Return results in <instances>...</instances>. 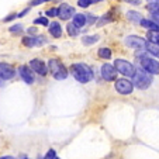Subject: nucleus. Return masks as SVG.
Here are the masks:
<instances>
[{
  "instance_id": "obj_32",
  "label": "nucleus",
  "mask_w": 159,
  "mask_h": 159,
  "mask_svg": "<svg viewBox=\"0 0 159 159\" xmlns=\"http://www.w3.org/2000/svg\"><path fill=\"white\" fill-rule=\"evenodd\" d=\"M47 2H51V0H31V2H30V6H38V4L47 3Z\"/></svg>"
},
{
  "instance_id": "obj_20",
  "label": "nucleus",
  "mask_w": 159,
  "mask_h": 159,
  "mask_svg": "<svg viewBox=\"0 0 159 159\" xmlns=\"http://www.w3.org/2000/svg\"><path fill=\"white\" fill-rule=\"evenodd\" d=\"M66 31H68V34H69L70 37H78L79 33H80V31H79V28L76 27L73 23H69V24L66 25Z\"/></svg>"
},
{
  "instance_id": "obj_24",
  "label": "nucleus",
  "mask_w": 159,
  "mask_h": 159,
  "mask_svg": "<svg viewBox=\"0 0 159 159\" xmlns=\"http://www.w3.org/2000/svg\"><path fill=\"white\" fill-rule=\"evenodd\" d=\"M44 42H47V38L44 35L34 37V47H41V45H44Z\"/></svg>"
},
{
  "instance_id": "obj_19",
  "label": "nucleus",
  "mask_w": 159,
  "mask_h": 159,
  "mask_svg": "<svg viewBox=\"0 0 159 159\" xmlns=\"http://www.w3.org/2000/svg\"><path fill=\"white\" fill-rule=\"evenodd\" d=\"M99 39H100L99 35H84L83 38H82V42H83L84 45H93V44H96Z\"/></svg>"
},
{
  "instance_id": "obj_36",
  "label": "nucleus",
  "mask_w": 159,
  "mask_h": 159,
  "mask_svg": "<svg viewBox=\"0 0 159 159\" xmlns=\"http://www.w3.org/2000/svg\"><path fill=\"white\" fill-rule=\"evenodd\" d=\"M152 20H153V21H155L156 24H158V25H159V16H155V14H152Z\"/></svg>"
},
{
  "instance_id": "obj_21",
  "label": "nucleus",
  "mask_w": 159,
  "mask_h": 159,
  "mask_svg": "<svg viewBox=\"0 0 159 159\" xmlns=\"http://www.w3.org/2000/svg\"><path fill=\"white\" fill-rule=\"evenodd\" d=\"M23 24H14L11 25V27L9 28V31L13 34V35H20V34H23Z\"/></svg>"
},
{
  "instance_id": "obj_12",
  "label": "nucleus",
  "mask_w": 159,
  "mask_h": 159,
  "mask_svg": "<svg viewBox=\"0 0 159 159\" xmlns=\"http://www.w3.org/2000/svg\"><path fill=\"white\" fill-rule=\"evenodd\" d=\"M73 16H75V9H73L72 6H69V4L62 3L58 7V17H59L61 20L68 21L69 18H72Z\"/></svg>"
},
{
  "instance_id": "obj_30",
  "label": "nucleus",
  "mask_w": 159,
  "mask_h": 159,
  "mask_svg": "<svg viewBox=\"0 0 159 159\" xmlns=\"http://www.w3.org/2000/svg\"><path fill=\"white\" fill-rule=\"evenodd\" d=\"M96 20H97L96 16H93V14H86V24H94V23H96Z\"/></svg>"
},
{
  "instance_id": "obj_5",
  "label": "nucleus",
  "mask_w": 159,
  "mask_h": 159,
  "mask_svg": "<svg viewBox=\"0 0 159 159\" xmlns=\"http://www.w3.org/2000/svg\"><path fill=\"white\" fill-rule=\"evenodd\" d=\"M114 68L118 73H121L123 76H134L135 75V66L131 62L125 59H116L114 61Z\"/></svg>"
},
{
  "instance_id": "obj_27",
  "label": "nucleus",
  "mask_w": 159,
  "mask_h": 159,
  "mask_svg": "<svg viewBox=\"0 0 159 159\" xmlns=\"http://www.w3.org/2000/svg\"><path fill=\"white\" fill-rule=\"evenodd\" d=\"M90 4H93V0H78V6L82 9H86Z\"/></svg>"
},
{
  "instance_id": "obj_2",
  "label": "nucleus",
  "mask_w": 159,
  "mask_h": 159,
  "mask_svg": "<svg viewBox=\"0 0 159 159\" xmlns=\"http://www.w3.org/2000/svg\"><path fill=\"white\" fill-rule=\"evenodd\" d=\"M138 62L147 73H149V75H159V62L156 59L148 57L147 54H139Z\"/></svg>"
},
{
  "instance_id": "obj_39",
  "label": "nucleus",
  "mask_w": 159,
  "mask_h": 159,
  "mask_svg": "<svg viewBox=\"0 0 159 159\" xmlns=\"http://www.w3.org/2000/svg\"><path fill=\"white\" fill-rule=\"evenodd\" d=\"M20 159H30V158H27V156H23V158H20Z\"/></svg>"
},
{
  "instance_id": "obj_26",
  "label": "nucleus",
  "mask_w": 159,
  "mask_h": 159,
  "mask_svg": "<svg viewBox=\"0 0 159 159\" xmlns=\"http://www.w3.org/2000/svg\"><path fill=\"white\" fill-rule=\"evenodd\" d=\"M21 42H23V45L27 47V48H33L34 47V37H24Z\"/></svg>"
},
{
  "instance_id": "obj_1",
  "label": "nucleus",
  "mask_w": 159,
  "mask_h": 159,
  "mask_svg": "<svg viewBox=\"0 0 159 159\" xmlns=\"http://www.w3.org/2000/svg\"><path fill=\"white\" fill-rule=\"evenodd\" d=\"M70 72H72L73 78L80 83H89L93 79V70L86 63H73L70 66Z\"/></svg>"
},
{
  "instance_id": "obj_11",
  "label": "nucleus",
  "mask_w": 159,
  "mask_h": 159,
  "mask_svg": "<svg viewBox=\"0 0 159 159\" xmlns=\"http://www.w3.org/2000/svg\"><path fill=\"white\" fill-rule=\"evenodd\" d=\"M30 68L41 76H47V73H48V65H45V62L41 59H31Z\"/></svg>"
},
{
  "instance_id": "obj_14",
  "label": "nucleus",
  "mask_w": 159,
  "mask_h": 159,
  "mask_svg": "<svg viewBox=\"0 0 159 159\" xmlns=\"http://www.w3.org/2000/svg\"><path fill=\"white\" fill-rule=\"evenodd\" d=\"M48 31H49V34H51L54 38H59V37L62 35V27H61V24L59 23H57V21H54V23L49 24Z\"/></svg>"
},
{
  "instance_id": "obj_9",
  "label": "nucleus",
  "mask_w": 159,
  "mask_h": 159,
  "mask_svg": "<svg viewBox=\"0 0 159 159\" xmlns=\"http://www.w3.org/2000/svg\"><path fill=\"white\" fill-rule=\"evenodd\" d=\"M18 75H20V78L27 84H33L34 80H35V76H34L33 69L27 65H21L20 68H18Z\"/></svg>"
},
{
  "instance_id": "obj_29",
  "label": "nucleus",
  "mask_w": 159,
  "mask_h": 159,
  "mask_svg": "<svg viewBox=\"0 0 159 159\" xmlns=\"http://www.w3.org/2000/svg\"><path fill=\"white\" fill-rule=\"evenodd\" d=\"M55 158H57V151L55 149H48L42 159H55Z\"/></svg>"
},
{
  "instance_id": "obj_37",
  "label": "nucleus",
  "mask_w": 159,
  "mask_h": 159,
  "mask_svg": "<svg viewBox=\"0 0 159 159\" xmlns=\"http://www.w3.org/2000/svg\"><path fill=\"white\" fill-rule=\"evenodd\" d=\"M0 159H14L11 155H4V156H0Z\"/></svg>"
},
{
  "instance_id": "obj_6",
  "label": "nucleus",
  "mask_w": 159,
  "mask_h": 159,
  "mask_svg": "<svg viewBox=\"0 0 159 159\" xmlns=\"http://www.w3.org/2000/svg\"><path fill=\"white\" fill-rule=\"evenodd\" d=\"M117 93L123 94V96H127V94H131L134 92V84H132L131 80L123 78V79H116V84H114Z\"/></svg>"
},
{
  "instance_id": "obj_28",
  "label": "nucleus",
  "mask_w": 159,
  "mask_h": 159,
  "mask_svg": "<svg viewBox=\"0 0 159 159\" xmlns=\"http://www.w3.org/2000/svg\"><path fill=\"white\" fill-rule=\"evenodd\" d=\"M57 16H58V7H51L45 13V17H57Z\"/></svg>"
},
{
  "instance_id": "obj_3",
  "label": "nucleus",
  "mask_w": 159,
  "mask_h": 159,
  "mask_svg": "<svg viewBox=\"0 0 159 159\" xmlns=\"http://www.w3.org/2000/svg\"><path fill=\"white\" fill-rule=\"evenodd\" d=\"M151 83H152V76L149 73H147L142 68L139 70L135 69V75L132 76V84H134V87H137L139 90H145L151 86Z\"/></svg>"
},
{
  "instance_id": "obj_23",
  "label": "nucleus",
  "mask_w": 159,
  "mask_h": 159,
  "mask_svg": "<svg viewBox=\"0 0 159 159\" xmlns=\"http://www.w3.org/2000/svg\"><path fill=\"white\" fill-rule=\"evenodd\" d=\"M148 11L151 14H155V16H159V3H149L147 6Z\"/></svg>"
},
{
  "instance_id": "obj_41",
  "label": "nucleus",
  "mask_w": 159,
  "mask_h": 159,
  "mask_svg": "<svg viewBox=\"0 0 159 159\" xmlns=\"http://www.w3.org/2000/svg\"><path fill=\"white\" fill-rule=\"evenodd\" d=\"M158 45H159V39H158Z\"/></svg>"
},
{
  "instance_id": "obj_18",
  "label": "nucleus",
  "mask_w": 159,
  "mask_h": 159,
  "mask_svg": "<svg viewBox=\"0 0 159 159\" xmlns=\"http://www.w3.org/2000/svg\"><path fill=\"white\" fill-rule=\"evenodd\" d=\"M145 49H147L148 54H151L152 57L159 58V45L158 44H153V42H147Z\"/></svg>"
},
{
  "instance_id": "obj_22",
  "label": "nucleus",
  "mask_w": 159,
  "mask_h": 159,
  "mask_svg": "<svg viewBox=\"0 0 159 159\" xmlns=\"http://www.w3.org/2000/svg\"><path fill=\"white\" fill-rule=\"evenodd\" d=\"M111 49L110 48H100L99 49V57L103 58V59H110L111 58Z\"/></svg>"
},
{
  "instance_id": "obj_13",
  "label": "nucleus",
  "mask_w": 159,
  "mask_h": 159,
  "mask_svg": "<svg viewBox=\"0 0 159 159\" xmlns=\"http://www.w3.org/2000/svg\"><path fill=\"white\" fill-rule=\"evenodd\" d=\"M117 16H118V13H117V9H114V10H110L108 13H106L104 16H102L100 18H97V27H103V25H106V24H108V23H113V21L117 18Z\"/></svg>"
},
{
  "instance_id": "obj_8",
  "label": "nucleus",
  "mask_w": 159,
  "mask_h": 159,
  "mask_svg": "<svg viewBox=\"0 0 159 159\" xmlns=\"http://www.w3.org/2000/svg\"><path fill=\"white\" fill-rule=\"evenodd\" d=\"M100 75L104 79L106 82H113L117 79V70H116L114 65L111 63H104V65L100 68Z\"/></svg>"
},
{
  "instance_id": "obj_10",
  "label": "nucleus",
  "mask_w": 159,
  "mask_h": 159,
  "mask_svg": "<svg viewBox=\"0 0 159 159\" xmlns=\"http://www.w3.org/2000/svg\"><path fill=\"white\" fill-rule=\"evenodd\" d=\"M16 76V70L11 65L6 62H0V80H10Z\"/></svg>"
},
{
  "instance_id": "obj_7",
  "label": "nucleus",
  "mask_w": 159,
  "mask_h": 159,
  "mask_svg": "<svg viewBox=\"0 0 159 159\" xmlns=\"http://www.w3.org/2000/svg\"><path fill=\"white\" fill-rule=\"evenodd\" d=\"M124 42L128 48L132 49H145V45H147V39L138 35H128L124 39Z\"/></svg>"
},
{
  "instance_id": "obj_34",
  "label": "nucleus",
  "mask_w": 159,
  "mask_h": 159,
  "mask_svg": "<svg viewBox=\"0 0 159 159\" xmlns=\"http://www.w3.org/2000/svg\"><path fill=\"white\" fill-rule=\"evenodd\" d=\"M27 33L30 34V37H35V35H37V28H35V27H30V28L27 30Z\"/></svg>"
},
{
  "instance_id": "obj_38",
  "label": "nucleus",
  "mask_w": 159,
  "mask_h": 159,
  "mask_svg": "<svg viewBox=\"0 0 159 159\" xmlns=\"http://www.w3.org/2000/svg\"><path fill=\"white\" fill-rule=\"evenodd\" d=\"M149 3H159V0H148Z\"/></svg>"
},
{
  "instance_id": "obj_17",
  "label": "nucleus",
  "mask_w": 159,
  "mask_h": 159,
  "mask_svg": "<svg viewBox=\"0 0 159 159\" xmlns=\"http://www.w3.org/2000/svg\"><path fill=\"white\" fill-rule=\"evenodd\" d=\"M73 20L72 23L76 25L78 28H82L83 25H86V14H82V13H79V14H75L73 16Z\"/></svg>"
},
{
  "instance_id": "obj_16",
  "label": "nucleus",
  "mask_w": 159,
  "mask_h": 159,
  "mask_svg": "<svg viewBox=\"0 0 159 159\" xmlns=\"http://www.w3.org/2000/svg\"><path fill=\"white\" fill-rule=\"evenodd\" d=\"M139 24L144 28H147L148 31H156V33H159V25L153 20H145V18H142Z\"/></svg>"
},
{
  "instance_id": "obj_31",
  "label": "nucleus",
  "mask_w": 159,
  "mask_h": 159,
  "mask_svg": "<svg viewBox=\"0 0 159 159\" xmlns=\"http://www.w3.org/2000/svg\"><path fill=\"white\" fill-rule=\"evenodd\" d=\"M14 18H17V14L16 13H11V14H9V16H6V17L3 18V23H9V21H11V20H14Z\"/></svg>"
},
{
  "instance_id": "obj_33",
  "label": "nucleus",
  "mask_w": 159,
  "mask_h": 159,
  "mask_svg": "<svg viewBox=\"0 0 159 159\" xmlns=\"http://www.w3.org/2000/svg\"><path fill=\"white\" fill-rule=\"evenodd\" d=\"M123 2L132 4V6H138V4H141V0H123Z\"/></svg>"
},
{
  "instance_id": "obj_15",
  "label": "nucleus",
  "mask_w": 159,
  "mask_h": 159,
  "mask_svg": "<svg viewBox=\"0 0 159 159\" xmlns=\"http://www.w3.org/2000/svg\"><path fill=\"white\" fill-rule=\"evenodd\" d=\"M142 14L139 11H135V10H129L127 11V20H129L131 23H135V24H139L142 20Z\"/></svg>"
},
{
  "instance_id": "obj_25",
  "label": "nucleus",
  "mask_w": 159,
  "mask_h": 159,
  "mask_svg": "<svg viewBox=\"0 0 159 159\" xmlns=\"http://www.w3.org/2000/svg\"><path fill=\"white\" fill-rule=\"evenodd\" d=\"M34 24L47 27V25H49V20L47 17H38V18H35V20H34Z\"/></svg>"
},
{
  "instance_id": "obj_4",
  "label": "nucleus",
  "mask_w": 159,
  "mask_h": 159,
  "mask_svg": "<svg viewBox=\"0 0 159 159\" xmlns=\"http://www.w3.org/2000/svg\"><path fill=\"white\" fill-rule=\"evenodd\" d=\"M48 70L52 73V76H54L57 80H63V79L68 78V69H66L65 65H63L59 59H55V58L49 59L48 61Z\"/></svg>"
},
{
  "instance_id": "obj_40",
  "label": "nucleus",
  "mask_w": 159,
  "mask_h": 159,
  "mask_svg": "<svg viewBox=\"0 0 159 159\" xmlns=\"http://www.w3.org/2000/svg\"><path fill=\"white\" fill-rule=\"evenodd\" d=\"M55 159H61V158H58V156H57V158H55Z\"/></svg>"
},
{
  "instance_id": "obj_35",
  "label": "nucleus",
  "mask_w": 159,
  "mask_h": 159,
  "mask_svg": "<svg viewBox=\"0 0 159 159\" xmlns=\"http://www.w3.org/2000/svg\"><path fill=\"white\" fill-rule=\"evenodd\" d=\"M28 11H30V7H27V9H25V10H23V11H20V13H18V14H17V18L24 17L25 14H28Z\"/></svg>"
}]
</instances>
